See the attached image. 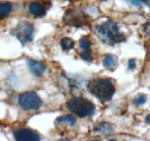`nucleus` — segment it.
<instances>
[{"label": "nucleus", "instance_id": "13", "mask_svg": "<svg viewBox=\"0 0 150 141\" xmlns=\"http://www.w3.org/2000/svg\"><path fill=\"white\" fill-rule=\"evenodd\" d=\"M57 121L58 123H63V122H67L70 126H74L76 123V118L74 116H71V115H64L60 117H59L57 119Z\"/></svg>", "mask_w": 150, "mask_h": 141}, {"label": "nucleus", "instance_id": "15", "mask_svg": "<svg viewBox=\"0 0 150 141\" xmlns=\"http://www.w3.org/2000/svg\"><path fill=\"white\" fill-rule=\"evenodd\" d=\"M95 130H97L102 133H106V132H111L112 127H111V125L108 123H102L98 126L97 128H95Z\"/></svg>", "mask_w": 150, "mask_h": 141}, {"label": "nucleus", "instance_id": "1", "mask_svg": "<svg viewBox=\"0 0 150 141\" xmlns=\"http://www.w3.org/2000/svg\"><path fill=\"white\" fill-rule=\"evenodd\" d=\"M88 91L101 101L110 100L116 92L114 85L109 79L95 78L89 81Z\"/></svg>", "mask_w": 150, "mask_h": 141}, {"label": "nucleus", "instance_id": "16", "mask_svg": "<svg viewBox=\"0 0 150 141\" xmlns=\"http://www.w3.org/2000/svg\"><path fill=\"white\" fill-rule=\"evenodd\" d=\"M146 101V97L145 95H139L134 99L133 102L136 105H141L144 104Z\"/></svg>", "mask_w": 150, "mask_h": 141}, {"label": "nucleus", "instance_id": "12", "mask_svg": "<svg viewBox=\"0 0 150 141\" xmlns=\"http://www.w3.org/2000/svg\"><path fill=\"white\" fill-rule=\"evenodd\" d=\"M13 11V5L9 2L0 3V17H3L11 13Z\"/></svg>", "mask_w": 150, "mask_h": 141}, {"label": "nucleus", "instance_id": "9", "mask_svg": "<svg viewBox=\"0 0 150 141\" xmlns=\"http://www.w3.org/2000/svg\"><path fill=\"white\" fill-rule=\"evenodd\" d=\"M27 64L30 70L36 77H41L46 70V65L42 62L35 60H29Z\"/></svg>", "mask_w": 150, "mask_h": 141}, {"label": "nucleus", "instance_id": "17", "mask_svg": "<svg viewBox=\"0 0 150 141\" xmlns=\"http://www.w3.org/2000/svg\"><path fill=\"white\" fill-rule=\"evenodd\" d=\"M132 5H135V6H138V5H141L143 3H146L149 0H128Z\"/></svg>", "mask_w": 150, "mask_h": 141}, {"label": "nucleus", "instance_id": "8", "mask_svg": "<svg viewBox=\"0 0 150 141\" xmlns=\"http://www.w3.org/2000/svg\"><path fill=\"white\" fill-rule=\"evenodd\" d=\"M91 41L87 37H83L80 41V47L83 51L80 54L82 58L85 60H91L92 59V51L91 49Z\"/></svg>", "mask_w": 150, "mask_h": 141}, {"label": "nucleus", "instance_id": "5", "mask_svg": "<svg viewBox=\"0 0 150 141\" xmlns=\"http://www.w3.org/2000/svg\"><path fill=\"white\" fill-rule=\"evenodd\" d=\"M34 32L33 25L28 22H21L14 29L13 32L20 42L25 45L33 40V35Z\"/></svg>", "mask_w": 150, "mask_h": 141}, {"label": "nucleus", "instance_id": "6", "mask_svg": "<svg viewBox=\"0 0 150 141\" xmlns=\"http://www.w3.org/2000/svg\"><path fill=\"white\" fill-rule=\"evenodd\" d=\"M64 21L66 24L74 27H82L88 23L87 17L83 13L75 12H68L64 17Z\"/></svg>", "mask_w": 150, "mask_h": 141}, {"label": "nucleus", "instance_id": "10", "mask_svg": "<svg viewBox=\"0 0 150 141\" xmlns=\"http://www.w3.org/2000/svg\"><path fill=\"white\" fill-rule=\"evenodd\" d=\"M29 12L36 17H42L46 14L45 8L37 2H33L29 5Z\"/></svg>", "mask_w": 150, "mask_h": 141}, {"label": "nucleus", "instance_id": "4", "mask_svg": "<svg viewBox=\"0 0 150 141\" xmlns=\"http://www.w3.org/2000/svg\"><path fill=\"white\" fill-rule=\"evenodd\" d=\"M18 104L24 110H35L41 107L42 101L36 93L33 91H27L18 96Z\"/></svg>", "mask_w": 150, "mask_h": 141}, {"label": "nucleus", "instance_id": "3", "mask_svg": "<svg viewBox=\"0 0 150 141\" xmlns=\"http://www.w3.org/2000/svg\"><path fill=\"white\" fill-rule=\"evenodd\" d=\"M67 108L75 115L84 118L91 116L95 110L94 104L84 97H73L67 102Z\"/></svg>", "mask_w": 150, "mask_h": 141}, {"label": "nucleus", "instance_id": "2", "mask_svg": "<svg viewBox=\"0 0 150 141\" xmlns=\"http://www.w3.org/2000/svg\"><path fill=\"white\" fill-rule=\"evenodd\" d=\"M96 31L98 37L103 42L110 45L121 42L125 38V35L119 32L117 24L110 20L96 26Z\"/></svg>", "mask_w": 150, "mask_h": 141}, {"label": "nucleus", "instance_id": "11", "mask_svg": "<svg viewBox=\"0 0 150 141\" xmlns=\"http://www.w3.org/2000/svg\"><path fill=\"white\" fill-rule=\"evenodd\" d=\"M117 57L113 54H107L104 59V66L108 68H112L116 66Z\"/></svg>", "mask_w": 150, "mask_h": 141}, {"label": "nucleus", "instance_id": "7", "mask_svg": "<svg viewBox=\"0 0 150 141\" xmlns=\"http://www.w3.org/2000/svg\"><path fill=\"white\" fill-rule=\"evenodd\" d=\"M13 135L18 141H38L41 139L37 132L30 129H17L14 132Z\"/></svg>", "mask_w": 150, "mask_h": 141}, {"label": "nucleus", "instance_id": "18", "mask_svg": "<svg viewBox=\"0 0 150 141\" xmlns=\"http://www.w3.org/2000/svg\"><path fill=\"white\" fill-rule=\"evenodd\" d=\"M135 59H130V60H129V62H128V68L129 69V70H132V69H134L135 68Z\"/></svg>", "mask_w": 150, "mask_h": 141}, {"label": "nucleus", "instance_id": "19", "mask_svg": "<svg viewBox=\"0 0 150 141\" xmlns=\"http://www.w3.org/2000/svg\"><path fill=\"white\" fill-rule=\"evenodd\" d=\"M146 123H148L149 124H150V114L146 116Z\"/></svg>", "mask_w": 150, "mask_h": 141}, {"label": "nucleus", "instance_id": "14", "mask_svg": "<svg viewBox=\"0 0 150 141\" xmlns=\"http://www.w3.org/2000/svg\"><path fill=\"white\" fill-rule=\"evenodd\" d=\"M60 46L63 50H70L73 49L74 42L69 38H63L60 41Z\"/></svg>", "mask_w": 150, "mask_h": 141}]
</instances>
